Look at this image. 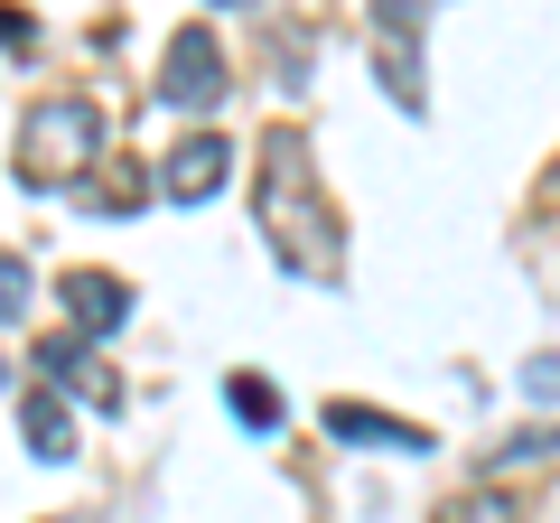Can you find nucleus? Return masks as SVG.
Masks as SVG:
<instances>
[{"instance_id": "4468645a", "label": "nucleus", "mask_w": 560, "mask_h": 523, "mask_svg": "<svg viewBox=\"0 0 560 523\" xmlns=\"http://www.w3.org/2000/svg\"><path fill=\"white\" fill-rule=\"evenodd\" d=\"M215 10H243V0H215Z\"/></svg>"}, {"instance_id": "f03ea898", "label": "nucleus", "mask_w": 560, "mask_h": 523, "mask_svg": "<svg viewBox=\"0 0 560 523\" xmlns=\"http://www.w3.org/2000/svg\"><path fill=\"white\" fill-rule=\"evenodd\" d=\"M94 141H103L94 103H75V94H47L38 113L20 121V178H28V187H57V178H75V168L94 160Z\"/></svg>"}, {"instance_id": "423d86ee", "label": "nucleus", "mask_w": 560, "mask_h": 523, "mask_svg": "<svg viewBox=\"0 0 560 523\" xmlns=\"http://www.w3.org/2000/svg\"><path fill=\"white\" fill-rule=\"evenodd\" d=\"M66 327H84V337H113L121 318H131V290L113 281V271H66Z\"/></svg>"}, {"instance_id": "39448f33", "label": "nucleus", "mask_w": 560, "mask_h": 523, "mask_svg": "<svg viewBox=\"0 0 560 523\" xmlns=\"http://www.w3.org/2000/svg\"><path fill=\"white\" fill-rule=\"evenodd\" d=\"M224 178H234V150H224L215 131H187V141H178V150L160 160V187H168L178 206H206V197H215Z\"/></svg>"}, {"instance_id": "f257e3e1", "label": "nucleus", "mask_w": 560, "mask_h": 523, "mask_svg": "<svg viewBox=\"0 0 560 523\" xmlns=\"http://www.w3.org/2000/svg\"><path fill=\"white\" fill-rule=\"evenodd\" d=\"M261 224H271V253L290 262V271H308V281L337 271V224H327V206L308 197V160H300L290 131L261 141Z\"/></svg>"}, {"instance_id": "f8f14e48", "label": "nucleus", "mask_w": 560, "mask_h": 523, "mask_svg": "<svg viewBox=\"0 0 560 523\" xmlns=\"http://www.w3.org/2000/svg\"><path fill=\"white\" fill-rule=\"evenodd\" d=\"M523 393H533V403H560V356H533V364H523Z\"/></svg>"}, {"instance_id": "6e6552de", "label": "nucleus", "mask_w": 560, "mask_h": 523, "mask_svg": "<svg viewBox=\"0 0 560 523\" xmlns=\"http://www.w3.org/2000/svg\"><path fill=\"white\" fill-rule=\"evenodd\" d=\"M327 430H337V440H374V449H430L420 421H393V411H364V403H337Z\"/></svg>"}, {"instance_id": "1a4fd4ad", "label": "nucleus", "mask_w": 560, "mask_h": 523, "mask_svg": "<svg viewBox=\"0 0 560 523\" xmlns=\"http://www.w3.org/2000/svg\"><path fill=\"white\" fill-rule=\"evenodd\" d=\"M224 403H234L243 430H271V421H280V393H271L261 374H234V383H224Z\"/></svg>"}, {"instance_id": "9b49d317", "label": "nucleus", "mask_w": 560, "mask_h": 523, "mask_svg": "<svg viewBox=\"0 0 560 523\" xmlns=\"http://www.w3.org/2000/svg\"><path fill=\"white\" fill-rule=\"evenodd\" d=\"M20 309H28V262H20V253H0V327L20 318Z\"/></svg>"}, {"instance_id": "9d476101", "label": "nucleus", "mask_w": 560, "mask_h": 523, "mask_svg": "<svg viewBox=\"0 0 560 523\" xmlns=\"http://www.w3.org/2000/svg\"><path fill=\"white\" fill-rule=\"evenodd\" d=\"M440 523H514V504H504L495 486H477V496H458V504H448Z\"/></svg>"}, {"instance_id": "ddd939ff", "label": "nucleus", "mask_w": 560, "mask_h": 523, "mask_svg": "<svg viewBox=\"0 0 560 523\" xmlns=\"http://www.w3.org/2000/svg\"><path fill=\"white\" fill-rule=\"evenodd\" d=\"M28 38H38V28H28L20 10H0V47H28Z\"/></svg>"}, {"instance_id": "20e7f679", "label": "nucleus", "mask_w": 560, "mask_h": 523, "mask_svg": "<svg viewBox=\"0 0 560 523\" xmlns=\"http://www.w3.org/2000/svg\"><path fill=\"white\" fill-rule=\"evenodd\" d=\"M420 20H430V0H374V28H383V84H393L401 113H420V66H411Z\"/></svg>"}, {"instance_id": "7ed1b4c3", "label": "nucleus", "mask_w": 560, "mask_h": 523, "mask_svg": "<svg viewBox=\"0 0 560 523\" xmlns=\"http://www.w3.org/2000/svg\"><path fill=\"white\" fill-rule=\"evenodd\" d=\"M160 103H178V113H206V103H224V47L215 28H178L160 57Z\"/></svg>"}, {"instance_id": "0eeeda50", "label": "nucleus", "mask_w": 560, "mask_h": 523, "mask_svg": "<svg viewBox=\"0 0 560 523\" xmlns=\"http://www.w3.org/2000/svg\"><path fill=\"white\" fill-rule=\"evenodd\" d=\"M20 440H28V458H47V467L75 458V411H66L57 393H28L20 403Z\"/></svg>"}]
</instances>
